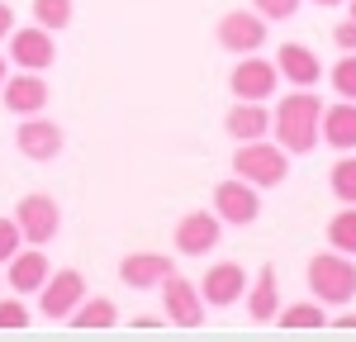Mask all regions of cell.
Masks as SVG:
<instances>
[{"label": "cell", "mask_w": 356, "mask_h": 342, "mask_svg": "<svg viewBox=\"0 0 356 342\" xmlns=\"http://www.w3.org/2000/svg\"><path fill=\"white\" fill-rule=\"evenodd\" d=\"M318 124H323V100L314 90H304V86H295V95H280V105L271 114V133L290 157H304V152H314L323 142Z\"/></svg>", "instance_id": "6da1fadb"}, {"label": "cell", "mask_w": 356, "mask_h": 342, "mask_svg": "<svg viewBox=\"0 0 356 342\" xmlns=\"http://www.w3.org/2000/svg\"><path fill=\"white\" fill-rule=\"evenodd\" d=\"M233 171L252 181L257 190H266V186H280L285 176H290V152L280 147V142H266V138H252V142H238V152H233Z\"/></svg>", "instance_id": "3957f363"}, {"label": "cell", "mask_w": 356, "mask_h": 342, "mask_svg": "<svg viewBox=\"0 0 356 342\" xmlns=\"http://www.w3.org/2000/svg\"><path fill=\"white\" fill-rule=\"evenodd\" d=\"M275 318H280V328H323V323H328V304H318V300H309V304H285Z\"/></svg>", "instance_id": "7402d4cb"}, {"label": "cell", "mask_w": 356, "mask_h": 342, "mask_svg": "<svg viewBox=\"0 0 356 342\" xmlns=\"http://www.w3.org/2000/svg\"><path fill=\"white\" fill-rule=\"evenodd\" d=\"M62 142H67V133L57 129L53 119H38V114H29L19 124V133H15V147L24 152L29 162H53L62 152Z\"/></svg>", "instance_id": "5bb4252c"}, {"label": "cell", "mask_w": 356, "mask_h": 342, "mask_svg": "<svg viewBox=\"0 0 356 342\" xmlns=\"http://www.w3.org/2000/svg\"><path fill=\"white\" fill-rule=\"evenodd\" d=\"M247 314H252V323H271L275 314H280V281H275V266H261V276H257L252 295H247Z\"/></svg>", "instance_id": "ffe728a7"}, {"label": "cell", "mask_w": 356, "mask_h": 342, "mask_svg": "<svg viewBox=\"0 0 356 342\" xmlns=\"http://www.w3.org/2000/svg\"><path fill=\"white\" fill-rule=\"evenodd\" d=\"M200 295H204L209 309H228V304H238L247 295V271L238 261H214L204 271V281H200Z\"/></svg>", "instance_id": "7c38bea8"}, {"label": "cell", "mask_w": 356, "mask_h": 342, "mask_svg": "<svg viewBox=\"0 0 356 342\" xmlns=\"http://www.w3.org/2000/svg\"><path fill=\"white\" fill-rule=\"evenodd\" d=\"M10 28H15V10L0 0V38H10Z\"/></svg>", "instance_id": "4dcf8cb0"}, {"label": "cell", "mask_w": 356, "mask_h": 342, "mask_svg": "<svg viewBox=\"0 0 356 342\" xmlns=\"http://www.w3.org/2000/svg\"><path fill=\"white\" fill-rule=\"evenodd\" d=\"M157 290H162L166 318H171L176 328H200V323H204V309H209V304H204V295H200V290H195L186 276H176V271H171V276H166Z\"/></svg>", "instance_id": "52a82bcc"}, {"label": "cell", "mask_w": 356, "mask_h": 342, "mask_svg": "<svg viewBox=\"0 0 356 342\" xmlns=\"http://www.w3.org/2000/svg\"><path fill=\"white\" fill-rule=\"evenodd\" d=\"M275 81H280V67L266 62V57H257V53H247L233 67V76H228L238 100H266V95H275Z\"/></svg>", "instance_id": "8fae6325"}, {"label": "cell", "mask_w": 356, "mask_h": 342, "mask_svg": "<svg viewBox=\"0 0 356 342\" xmlns=\"http://www.w3.org/2000/svg\"><path fill=\"white\" fill-rule=\"evenodd\" d=\"M33 318H29V304L24 295H15V300H0V333H15V328H29Z\"/></svg>", "instance_id": "4316f807"}, {"label": "cell", "mask_w": 356, "mask_h": 342, "mask_svg": "<svg viewBox=\"0 0 356 342\" xmlns=\"http://www.w3.org/2000/svg\"><path fill=\"white\" fill-rule=\"evenodd\" d=\"M314 5H342V0H314Z\"/></svg>", "instance_id": "836d02e7"}, {"label": "cell", "mask_w": 356, "mask_h": 342, "mask_svg": "<svg viewBox=\"0 0 356 342\" xmlns=\"http://www.w3.org/2000/svg\"><path fill=\"white\" fill-rule=\"evenodd\" d=\"M266 43V19L252 15V10H228L219 19V48L223 53H257Z\"/></svg>", "instance_id": "30bf717a"}, {"label": "cell", "mask_w": 356, "mask_h": 342, "mask_svg": "<svg viewBox=\"0 0 356 342\" xmlns=\"http://www.w3.org/2000/svg\"><path fill=\"white\" fill-rule=\"evenodd\" d=\"M318 138L337 147V152H356V100H337L323 105V124H318Z\"/></svg>", "instance_id": "ac0fdd59"}, {"label": "cell", "mask_w": 356, "mask_h": 342, "mask_svg": "<svg viewBox=\"0 0 356 342\" xmlns=\"http://www.w3.org/2000/svg\"><path fill=\"white\" fill-rule=\"evenodd\" d=\"M347 5H352V19H356V0H347Z\"/></svg>", "instance_id": "e575fe53"}, {"label": "cell", "mask_w": 356, "mask_h": 342, "mask_svg": "<svg viewBox=\"0 0 356 342\" xmlns=\"http://www.w3.org/2000/svg\"><path fill=\"white\" fill-rule=\"evenodd\" d=\"M33 19L43 28H67L72 24V0H33Z\"/></svg>", "instance_id": "cb8c5ba5"}, {"label": "cell", "mask_w": 356, "mask_h": 342, "mask_svg": "<svg viewBox=\"0 0 356 342\" xmlns=\"http://www.w3.org/2000/svg\"><path fill=\"white\" fill-rule=\"evenodd\" d=\"M337 328H347V333H356V314H342V318H337Z\"/></svg>", "instance_id": "1f68e13d"}, {"label": "cell", "mask_w": 356, "mask_h": 342, "mask_svg": "<svg viewBox=\"0 0 356 342\" xmlns=\"http://www.w3.org/2000/svg\"><path fill=\"white\" fill-rule=\"evenodd\" d=\"M19 247H24V233H19V224H15V219H0V266L19 252Z\"/></svg>", "instance_id": "f1b7e54d"}, {"label": "cell", "mask_w": 356, "mask_h": 342, "mask_svg": "<svg viewBox=\"0 0 356 342\" xmlns=\"http://www.w3.org/2000/svg\"><path fill=\"white\" fill-rule=\"evenodd\" d=\"M332 38H337V48H342V53H356V19H352V15L332 28Z\"/></svg>", "instance_id": "f546056e"}, {"label": "cell", "mask_w": 356, "mask_h": 342, "mask_svg": "<svg viewBox=\"0 0 356 342\" xmlns=\"http://www.w3.org/2000/svg\"><path fill=\"white\" fill-rule=\"evenodd\" d=\"M280 62H275V67H280V76H285V81L290 86H304V90H314V86H318V76H323V62H318V53H314V48H304V43H280Z\"/></svg>", "instance_id": "e0dca14e"}, {"label": "cell", "mask_w": 356, "mask_h": 342, "mask_svg": "<svg viewBox=\"0 0 356 342\" xmlns=\"http://www.w3.org/2000/svg\"><path fill=\"white\" fill-rule=\"evenodd\" d=\"M328 243L337 247V252L356 256V204L352 209H337V214L328 219Z\"/></svg>", "instance_id": "603a6c76"}, {"label": "cell", "mask_w": 356, "mask_h": 342, "mask_svg": "<svg viewBox=\"0 0 356 342\" xmlns=\"http://www.w3.org/2000/svg\"><path fill=\"white\" fill-rule=\"evenodd\" d=\"M223 129L233 133L238 142H252V138H266L271 133V114H266V100H238L228 119H223Z\"/></svg>", "instance_id": "d6986e66"}, {"label": "cell", "mask_w": 356, "mask_h": 342, "mask_svg": "<svg viewBox=\"0 0 356 342\" xmlns=\"http://www.w3.org/2000/svg\"><path fill=\"white\" fill-rule=\"evenodd\" d=\"M309 295L318 300V304H328V309H342V304H352L356 300V261L347 252H318L309 256Z\"/></svg>", "instance_id": "7a4b0ae2"}, {"label": "cell", "mask_w": 356, "mask_h": 342, "mask_svg": "<svg viewBox=\"0 0 356 342\" xmlns=\"http://www.w3.org/2000/svg\"><path fill=\"white\" fill-rule=\"evenodd\" d=\"M0 100H5L10 114L29 119V114L48 110L53 90H48V81H43V72H15V76H5V86H0Z\"/></svg>", "instance_id": "ba28073f"}, {"label": "cell", "mask_w": 356, "mask_h": 342, "mask_svg": "<svg viewBox=\"0 0 356 342\" xmlns=\"http://www.w3.org/2000/svg\"><path fill=\"white\" fill-rule=\"evenodd\" d=\"M332 90H337L342 100H356V53L332 62Z\"/></svg>", "instance_id": "484cf974"}, {"label": "cell", "mask_w": 356, "mask_h": 342, "mask_svg": "<svg viewBox=\"0 0 356 342\" xmlns=\"http://www.w3.org/2000/svg\"><path fill=\"white\" fill-rule=\"evenodd\" d=\"M252 10L271 24V19H295V10H300V0H252Z\"/></svg>", "instance_id": "83f0119b"}, {"label": "cell", "mask_w": 356, "mask_h": 342, "mask_svg": "<svg viewBox=\"0 0 356 342\" xmlns=\"http://www.w3.org/2000/svg\"><path fill=\"white\" fill-rule=\"evenodd\" d=\"M219 233H223V219L209 214V209H191L181 224H176V252L186 256H204L219 247Z\"/></svg>", "instance_id": "4fadbf2b"}, {"label": "cell", "mask_w": 356, "mask_h": 342, "mask_svg": "<svg viewBox=\"0 0 356 342\" xmlns=\"http://www.w3.org/2000/svg\"><path fill=\"white\" fill-rule=\"evenodd\" d=\"M81 300H86V276L81 271H53V276L43 281V290H38V309H43V318H53V323H67Z\"/></svg>", "instance_id": "8992f818"}, {"label": "cell", "mask_w": 356, "mask_h": 342, "mask_svg": "<svg viewBox=\"0 0 356 342\" xmlns=\"http://www.w3.org/2000/svg\"><path fill=\"white\" fill-rule=\"evenodd\" d=\"M5 76H10V57L0 53V86H5Z\"/></svg>", "instance_id": "d6a6232c"}, {"label": "cell", "mask_w": 356, "mask_h": 342, "mask_svg": "<svg viewBox=\"0 0 356 342\" xmlns=\"http://www.w3.org/2000/svg\"><path fill=\"white\" fill-rule=\"evenodd\" d=\"M48 276H53V266H48V256L38 252L33 243H29V247H19V252L5 261V285H10L15 295H38Z\"/></svg>", "instance_id": "9a60e30c"}, {"label": "cell", "mask_w": 356, "mask_h": 342, "mask_svg": "<svg viewBox=\"0 0 356 342\" xmlns=\"http://www.w3.org/2000/svg\"><path fill=\"white\" fill-rule=\"evenodd\" d=\"M0 285H5V281H0Z\"/></svg>", "instance_id": "d590c367"}, {"label": "cell", "mask_w": 356, "mask_h": 342, "mask_svg": "<svg viewBox=\"0 0 356 342\" xmlns=\"http://www.w3.org/2000/svg\"><path fill=\"white\" fill-rule=\"evenodd\" d=\"M15 224L24 233V243L33 247H48L57 233H62V209H57L53 195H24L15 204Z\"/></svg>", "instance_id": "277c9868"}, {"label": "cell", "mask_w": 356, "mask_h": 342, "mask_svg": "<svg viewBox=\"0 0 356 342\" xmlns=\"http://www.w3.org/2000/svg\"><path fill=\"white\" fill-rule=\"evenodd\" d=\"M328 181H332V195L342 200V204H356V157H352V152L332 167Z\"/></svg>", "instance_id": "d4e9b609"}, {"label": "cell", "mask_w": 356, "mask_h": 342, "mask_svg": "<svg viewBox=\"0 0 356 342\" xmlns=\"http://www.w3.org/2000/svg\"><path fill=\"white\" fill-rule=\"evenodd\" d=\"M10 62L19 72H48L57 62V43H53V28L43 24H29V28H10Z\"/></svg>", "instance_id": "5b68a950"}, {"label": "cell", "mask_w": 356, "mask_h": 342, "mask_svg": "<svg viewBox=\"0 0 356 342\" xmlns=\"http://www.w3.org/2000/svg\"><path fill=\"white\" fill-rule=\"evenodd\" d=\"M214 214H219L223 224H257V214H261L257 186L243 181V176H233V181L214 186Z\"/></svg>", "instance_id": "9c48e42d"}, {"label": "cell", "mask_w": 356, "mask_h": 342, "mask_svg": "<svg viewBox=\"0 0 356 342\" xmlns=\"http://www.w3.org/2000/svg\"><path fill=\"white\" fill-rule=\"evenodd\" d=\"M171 271H176V266H171V256H162V252H134V256L119 261V281L134 285V290H157Z\"/></svg>", "instance_id": "2e32d148"}, {"label": "cell", "mask_w": 356, "mask_h": 342, "mask_svg": "<svg viewBox=\"0 0 356 342\" xmlns=\"http://www.w3.org/2000/svg\"><path fill=\"white\" fill-rule=\"evenodd\" d=\"M67 323H72V328H86V333H90V328H114V323H119V304H114V300H105V295H95V300L86 295L81 304L72 309V318H67Z\"/></svg>", "instance_id": "44dd1931"}]
</instances>
